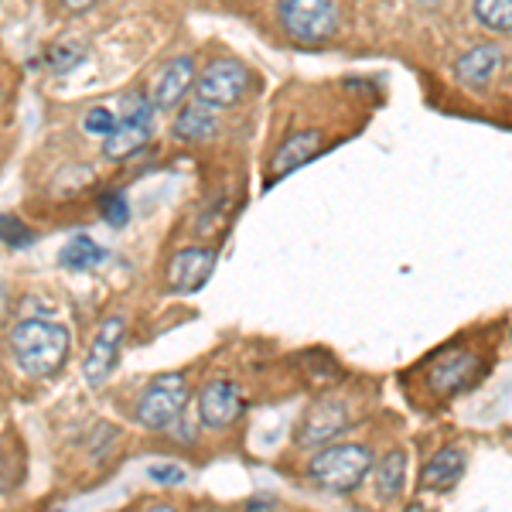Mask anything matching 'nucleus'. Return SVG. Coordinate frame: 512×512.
Instances as JSON below:
<instances>
[{
  "instance_id": "obj_4",
  "label": "nucleus",
  "mask_w": 512,
  "mask_h": 512,
  "mask_svg": "<svg viewBox=\"0 0 512 512\" xmlns=\"http://www.w3.org/2000/svg\"><path fill=\"white\" fill-rule=\"evenodd\" d=\"M185 403H188L185 373H161L158 379H151V386H147L144 393H140L134 417L144 431H168L171 424H178Z\"/></svg>"
},
{
  "instance_id": "obj_28",
  "label": "nucleus",
  "mask_w": 512,
  "mask_h": 512,
  "mask_svg": "<svg viewBox=\"0 0 512 512\" xmlns=\"http://www.w3.org/2000/svg\"><path fill=\"white\" fill-rule=\"evenodd\" d=\"M414 4H424V7H437L441 0H414Z\"/></svg>"
},
{
  "instance_id": "obj_9",
  "label": "nucleus",
  "mask_w": 512,
  "mask_h": 512,
  "mask_svg": "<svg viewBox=\"0 0 512 512\" xmlns=\"http://www.w3.org/2000/svg\"><path fill=\"white\" fill-rule=\"evenodd\" d=\"M243 414V390L233 379H212L202 393H198V420L209 431H226Z\"/></svg>"
},
{
  "instance_id": "obj_8",
  "label": "nucleus",
  "mask_w": 512,
  "mask_h": 512,
  "mask_svg": "<svg viewBox=\"0 0 512 512\" xmlns=\"http://www.w3.org/2000/svg\"><path fill=\"white\" fill-rule=\"evenodd\" d=\"M123 332H127V325H123V318H117V315L106 318L103 325H99L93 345H89L86 366H82V376H86V383L93 386V390H99V386L113 376V369H117Z\"/></svg>"
},
{
  "instance_id": "obj_25",
  "label": "nucleus",
  "mask_w": 512,
  "mask_h": 512,
  "mask_svg": "<svg viewBox=\"0 0 512 512\" xmlns=\"http://www.w3.org/2000/svg\"><path fill=\"white\" fill-rule=\"evenodd\" d=\"M147 478L158 485H181L188 478V472L181 465H171V461H164V465H151L147 468Z\"/></svg>"
},
{
  "instance_id": "obj_10",
  "label": "nucleus",
  "mask_w": 512,
  "mask_h": 512,
  "mask_svg": "<svg viewBox=\"0 0 512 512\" xmlns=\"http://www.w3.org/2000/svg\"><path fill=\"white\" fill-rule=\"evenodd\" d=\"M219 253L205 250V246H188V250H178L168 263V287L175 294H195L209 284L212 270H216Z\"/></svg>"
},
{
  "instance_id": "obj_23",
  "label": "nucleus",
  "mask_w": 512,
  "mask_h": 512,
  "mask_svg": "<svg viewBox=\"0 0 512 512\" xmlns=\"http://www.w3.org/2000/svg\"><path fill=\"white\" fill-rule=\"evenodd\" d=\"M117 113L110 110V106H93V110L86 113V120H82V127H86V134L93 137H106L113 127H117Z\"/></svg>"
},
{
  "instance_id": "obj_15",
  "label": "nucleus",
  "mask_w": 512,
  "mask_h": 512,
  "mask_svg": "<svg viewBox=\"0 0 512 512\" xmlns=\"http://www.w3.org/2000/svg\"><path fill=\"white\" fill-rule=\"evenodd\" d=\"M171 134H175V140H185V144H202V140L219 134V110L195 96L192 103H185L178 110Z\"/></svg>"
},
{
  "instance_id": "obj_21",
  "label": "nucleus",
  "mask_w": 512,
  "mask_h": 512,
  "mask_svg": "<svg viewBox=\"0 0 512 512\" xmlns=\"http://www.w3.org/2000/svg\"><path fill=\"white\" fill-rule=\"evenodd\" d=\"M154 113H158V110H154L151 96L140 93V89H130V93L120 99V113H117V117L130 120V123H151Z\"/></svg>"
},
{
  "instance_id": "obj_3",
  "label": "nucleus",
  "mask_w": 512,
  "mask_h": 512,
  "mask_svg": "<svg viewBox=\"0 0 512 512\" xmlns=\"http://www.w3.org/2000/svg\"><path fill=\"white\" fill-rule=\"evenodd\" d=\"M338 0H277V24L291 41L321 45L338 31Z\"/></svg>"
},
{
  "instance_id": "obj_24",
  "label": "nucleus",
  "mask_w": 512,
  "mask_h": 512,
  "mask_svg": "<svg viewBox=\"0 0 512 512\" xmlns=\"http://www.w3.org/2000/svg\"><path fill=\"white\" fill-rule=\"evenodd\" d=\"M31 239H35V233H31V229L24 226L21 219L0 216V243H7V246H28Z\"/></svg>"
},
{
  "instance_id": "obj_14",
  "label": "nucleus",
  "mask_w": 512,
  "mask_h": 512,
  "mask_svg": "<svg viewBox=\"0 0 512 512\" xmlns=\"http://www.w3.org/2000/svg\"><path fill=\"white\" fill-rule=\"evenodd\" d=\"M499 65H502V48L492 45V41H485V45L468 48V52L454 62V79L468 89H485L495 79Z\"/></svg>"
},
{
  "instance_id": "obj_16",
  "label": "nucleus",
  "mask_w": 512,
  "mask_h": 512,
  "mask_svg": "<svg viewBox=\"0 0 512 512\" xmlns=\"http://www.w3.org/2000/svg\"><path fill=\"white\" fill-rule=\"evenodd\" d=\"M376 472V499L383 506H396L407 492V451L393 448L373 465Z\"/></svg>"
},
{
  "instance_id": "obj_20",
  "label": "nucleus",
  "mask_w": 512,
  "mask_h": 512,
  "mask_svg": "<svg viewBox=\"0 0 512 512\" xmlns=\"http://www.w3.org/2000/svg\"><path fill=\"white\" fill-rule=\"evenodd\" d=\"M86 59V45L82 41H59L45 52V62L52 72H72L76 65Z\"/></svg>"
},
{
  "instance_id": "obj_18",
  "label": "nucleus",
  "mask_w": 512,
  "mask_h": 512,
  "mask_svg": "<svg viewBox=\"0 0 512 512\" xmlns=\"http://www.w3.org/2000/svg\"><path fill=\"white\" fill-rule=\"evenodd\" d=\"M106 260V250L96 243L93 236H72L69 243L62 246V253H59V263L65 270H93L99 267V263Z\"/></svg>"
},
{
  "instance_id": "obj_19",
  "label": "nucleus",
  "mask_w": 512,
  "mask_h": 512,
  "mask_svg": "<svg viewBox=\"0 0 512 512\" xmlns=\"http://www.w3.org/2000/svg\"><path fill=\"white\" fill-rule=\"evenodd\" d=\"M472 18L492 35H512V0H475Z\"/></svg>"
},
{
  "instance_id": "obj_1",
  "label": "nucleus",
  "mask_w": 512,
  "mask_h": 512,
  "mask_svg": "<svg viewBox=\"0 0 512 512\" xmlns=\"http://www.w3.org/2000/svg\"><path fill=\"white\" fill-rule=\"evenodd\" d=\"M69 345H72V335L62 321L24 318L11 332L14 362H18L21 373H28L35 379L59 373L65 366V359H69Z\"/></svg>"
},
{
  "instance_id": "obj_6",
  "label": "nucleus",
  "mask_w": 512,
  "mask_h": 512,
  "mask_svg": "<svg viewBox=\"0 0 512 512\" xmlns=\"http://www.w3.org/2000/svg\"><path fill=\"white\" fill-rule=\"evenodd\" d=\"M253 82V72L246 69V62L239 59H216L209 62L195 79V93L198 99H205L216 110H229V106L243 103L246 89Z\"/></svg>"
},
{
  "instance_id": "obj_5",
  "label": "nucleus",
  "mask_w": 512,
  "mask_h": 512,
  "mask_svg": "<svg viewBox=\"0 0 512 512\" xmlns=\"http://www.w3.org/2000/svg\"><path fill=\"white\" fill-rule=\"evenodd\" d=\"M485 376V359L472 349H444L434 355L431 369H427V390L437 400H454V396L468 393L478 379Z\"/></svg>"
},
{
  "instance_id": "obj_17",
  "label": "nucleus",
  "mask_w": 512,
  "mask_h": 512,
  "mask_svg": "<svg viewBox=\"0 0 512 512\" xmlns=\"http://www.w3.org/2000/svg\"><path fill=\"white\" fill-rule=\"evenodd\" d=\"M151 140V123H130L117 120V127L103 137V154L110 161H127L137 151H144V144Z\"/></svg>"
},
{
  "instance_id": "obj_12",
  "label": "nucleus",
  "mask_w": 512,
  "mask_h": 512,
  "mask_svg": "<svg viewBox=\"0 0 512 512\" xmlns=\"http://www.w3.org/2000/svg\"><path fill=\"white\" fill-rule=\"evenodd\" d=\"M198 69H195V55H175L161 65L158 79H154V93L151 103L154 110H178L181 99L188 96V89L195 86Z\"/></svg>"
},
{
  "instance_id": "obj_7",
  "label": "nucleus",
  "mask_w": 512,
  "mask_h": 512,
  "mask_svg": "<svg viewBox=\"0 0 512 512\" xmlns=\"http://www.w3.org/2000/svg\"><path fill=\"white\" fill-rule=\"evenodd\" d=\"M349 427H352V417L342 400H318L315 407L301 417V424H297V444L308 451L325 448V444L338 441Z\"/></svg>"
},
{
  "instance_id": "obj_11",
  "label": "nucleus",
  "mask_w": 512,
  "mask_h": 512,
  "mask_svg": "<svg viewBox=\"0 0 512 512\" xmlns=\"http://www.w3.org/2000/svg\"><path fill=\"white\" fill-rule=\"evenodd\" d=\"M468 472V448L461 444H448V448L434 451L420 468V492L427 495H444L465 478Z\"/></svg>"
},
{
  "instance_id": "obj_27",
  "label": "nucleus",
  "mask_w": 512,
  "mask_h": 512,
  "mask_svg": "<svg viewBox=\"0 0 512 512\" xmlns=\"http://www.w3.org/2000/svg\"><path fill=\"white\" fill-rule=\"evenodd\" d=\"M274 509V499H250V502H246V509Z\"/></svg>"
},
{
  "instance_id": "obj_22",
  "label": "nucleus",
  "mask_w": 512,
  "mask_h": 512,
  "mask_svg": "<svg viewBox=\"0 0 512 512\" xmlns=\"http://www.w3.org/2000/svg\"><path fill=\"white\" fill-rule=\"evenodd\" d=\"M99 209H103V219L110 222L113 229H120V226H127V222H130V202H127V195H123V192L103 195Z\"/></svg>"
},
{
  "instance_id": "obj_13",
  "label": "nucleus",
  "mask_w": 512,
  "mask_h": 512,
  "mask_svg": "<svg viewBox=\"0 0 512 512\" xmlns=\"http://www.w3.org/2000/svg\"><path fill=\"white\" fill-rule=\"evenodd\" d=\"M321 144H325L321 130H297V134H291L284 144L277 147L274 161H270V181H280V178L294 175L301 164L315 161L321 154Z\"/></svg>"
},
{
  "instance_id": "obj_2",
  "label": "nucleus",
  "mask_w": 512,
  "mask_h": 512,
  "mask_svg": "<svg viewBox=\"0 0 512 512\" xmlns=\"http://www.w3.org/2000/svg\"><path fill=\"white\" fill-rule=\"evenodd\" d=\"M376 465V454L369 444H325L315 448L308 461V478L321 492L349 495L369 478Z\"/></svg>"
},
{
  "instance_id": "obj_26",
  "label": "nucleus",
  "mask_w": 512,
  "mask_h": 512,
  "mask_svg": "<svg viewBox=\"0 0 512 512\" xmlns=\"http://www.w3.org/2000/svg\"><path fill=\"white\" fill-rule=\"evenodd\" d=\"M59 4L65 7V11H89V7H93L96 4V0H59Z\"/></svg>"
}]
</instances>
